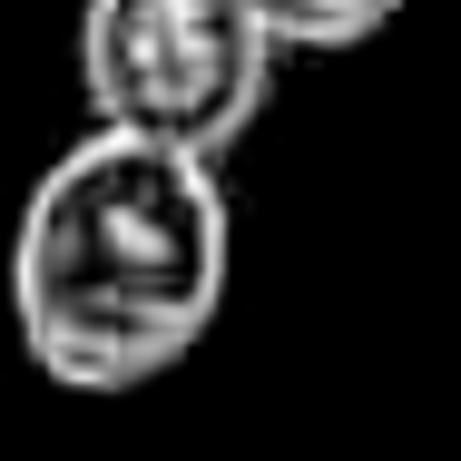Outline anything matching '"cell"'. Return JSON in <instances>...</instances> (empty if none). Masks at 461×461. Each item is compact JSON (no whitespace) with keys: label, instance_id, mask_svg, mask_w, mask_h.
<instances>
[{"label":"cell","instance_id":"cell-1","mask_svg":"<svg viewBox=\"0 0 461 461\" xmlns=\"http://www.w3.org/2000/svg\"><path fill=\"white\" fill-rule=\"evenodd\" d=\"M236 216L216 158L89 128L59 148L10 236V324L59 393H138L186 364L226 304Z\"/></svg>","mask_w":461,"mask_h":461},{"label":"cell","instance_id":"cell-2","mask_svg":"<svg viewBox=\"0 0 461 461\" xmlns=\"http://www.w3.org/2000/svg\"><path fill=\"white\" fill-rule=\"evenodd\" d=\"M285 40L256 0H89L79 10V89L98 128L226 158L276 89Z\"/></svg>","mask_w":461,"mask_h":461},{"label":"cell","instance_id":"cell-3","mask_svg":"<svg viewBox=\"0 0 461 461\" xmlns=\"http://www.w3.org/2000/svg\"><path fill=\"white\" fill-rule=\"evenodd\" d=\"M256 10H266V30L285 50H314V59L364 50V40H383L402 20V0H256Z\"/></svg>","mask_w":461,"mask_h":461}]
</instances>
